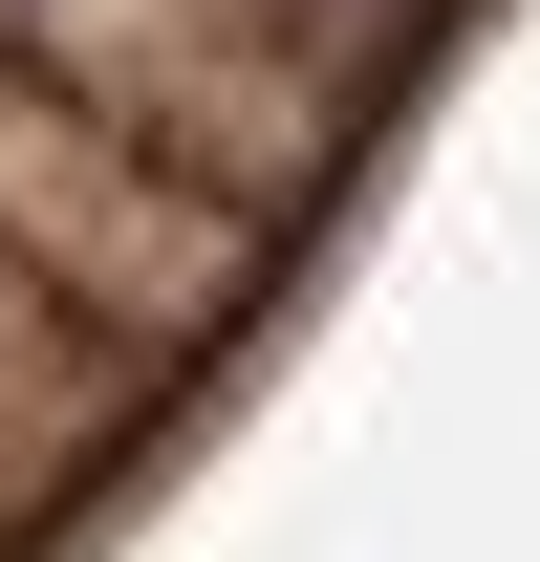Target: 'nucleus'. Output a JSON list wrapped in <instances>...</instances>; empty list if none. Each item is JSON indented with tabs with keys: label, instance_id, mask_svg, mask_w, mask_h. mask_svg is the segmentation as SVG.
I'll return each mask as SVG.
<instances>
[{
	"label": "nucleus",
	"instance_id": "nucleus-1",
	"mask_svg": "<svg viewBox=\"0 0 540 562\" xmlns=\"http://www.w3.org/2000/svg\"><path fill=\"white\" fill-rule=\"evenodd\" d=\"M0 22H22V0H0Z\"/></svg>",
	"mask_w": 540,
	"mask_h": 562
}]
</instances>
